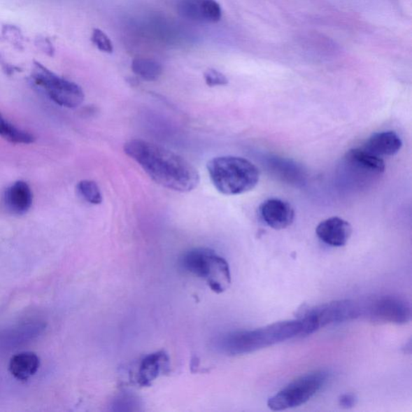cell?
Here are the masks:
<instances>
[{
	"label": "cell",
	"mask_w": 412,
	"mask_h": 412,
	"mask_svg": "<svg viewBox=\"0 0 412 412\" xmlns=\"http://www.w3.org/2000/svg\"><path fill=\"white\" fill-rule=\"evenodd\" d=\"M125 152L152 180L164 188L188 192L199 185L200 176L194 166L158 144L132 140L125 144Z\"/></svg>",
	"instance_id": "obj_1"
},
{
	"label": "cell",
	"mask_w": 412,
	"mask_h": 412,
	"mask_svg": "<svg viewBox=\"0 0 412 412\" xmlns=\"http://www.w3.org/2000/svg\"><path fill=\"white\" fill-rule=\"evenodd\" d=\"M339 403L342 409H350L357 404V398L354 394L346 393L340 395Z\"/></svg>",
	"instance_id": "obj_22"
},
{
	"label": "cell",
	"mask_w": 412,
	"mask_h": 412,
	"mask_svg": "<svg viewBox=\"0 0 412 412\" xmlns=\"http://www.w3.org/2000/svg\"><path fill=\"white\" fill-rule=\"evenodd\" d=\"M33 192L26 182L19 180L9 186L3 195L4 205L15 215H23L33 205Z\"/></svg>",
	"instance_id": "obj_12"
},
{
	"label": "cell",
	"mask_w": 412,
	"mask_h": 412,
	"mask_svg": "<svg viewBox=\"0 0 412 412\" xmlns=\"http://www.w3.org/2000/svg\"><path fill=\"white\" fill-rule=\"evenodd\" d=\"M366 311L374 322L404 325L411 319L410 304L404 299L394 296H384L372 301Z\"/></svg>",
	"instance_id": "obj_8"
},
{
	"label": "cell",
	"mask_w": 412,
	"mask_h": 412,
	"mask_svg": "<svg viewBox=\"0 0 412 412\" xmlns=\"http://www.w3.org/2000/svg\"><path fill=\"white\" fill-rule=\"evenodd\" d=\"M169 357L164 351L148 355L141 362L137 374V382L142 387H149L160 374L168 370Z\"/></svg>",
	"instance_id": "obj_14"
},
{
	"label": "cell",
	"mask_w": 412,
	"mask_h": 412,
	"mask_svg": "<svg viewBox=\"0 0 412 412\" xmlns=\"http://www.w3.org/2000/svg\"><path fill=\"white\" fill-rule=\"evenodd\" d=\"M259 213L262 220L274 229H283L290 227L295 219V211L288 202L270 198L260 206Z\"/></svg>",
	"instance_id": "obj_10"
},
{
	"label": "cell",
	"mask_w": 412,
	"mask_h": 412,
	"mask_svg": "<svg viewBox=\"0 0 412 412\" xmlns=\"http://www.w3.org/2000/svg\"><path fill=\"white\" fill-rule=\"evenodd\" d=\"M178 12L182 17L199 23H216L222 17L216 0H179Z\"/></svg>",
	"instance_id": "obj_9"
},
{
	"label": "cell",
	"mask_w": 412,
	"mask_h": 412,
	"mask_svg": "<svg viewBox=\"0 0 412 412\" xmlns=\"http://www.w3.org/2000/svg\"><path fill=\"white\" fill-rule=\"evenodd\" d=\"M31 80L36 88L58 105L75 108L83 103L84 92L78 84L59 77L40 63H35Z\"/></svg>",
	"instance_id": "obj_7"
},
{
	"label": "cell",
	"mask_w": 412,
	"mask_h": 412,
	"mask_svg": "<svg viewBox=\"0 0 412 412\" xmlns=\"http://www.w3.org/2000/svg\"><path fill=\"white\" fill-rule=\"evenodd\" d=\"M77 188L79 194L90 204L99 205L103 201V195L96 182L83 180L79 182Z\"/></svg>",
	"instance_id": "obj_19"
},
{
	"label": "cell",
	"mask_w": 412,
	"mask_h": 412,
	"mask_svg": "<svg viewBox=\"0 0 412 412\" xmlns=\"http://www.w3.org/2000/svg\"><path fill=\"white\" fill-rule=\"evenodd\" d=\"M132 69L137 76L148 82L157 81L163 73L162 65L148 58L135 59L132 62Z\"/></svg>",
	"instance_id": "obj_17"
},
{
	"label": "cell",
	"mask_w": 412,
	"mask_h": 412,
	"mask_svg": "<svg viewBox=\"0 0 412 412\" xmlns=\"http://www.w3.org/2000/svg\"><path fill=\"white\" fill-rule=\"evenodd\" d=\"M180 266L185 271L205 280L216 293L227 290L231 285L232 274L227 261L210 248L187 251L180 257Z\"/></svg>",
	"instance_id": "obj_4"
},
{
	"label": "cell",
	"mask_w": 412,
	"mask_h": 412,
	"mask_svg": "<svg viewBox=\"0 0 412 412\" xmlns=\"http://www.w3.org/2000/svg\"><path fill=\"white\" fill-rule=\"evenodd\" d=\"M301 319L285 320L253 330L232 332L217 341L219 350L229 356L250 354L302 336Z\"/></svg>",
	"instance_id": "obj_2"
},
{
	"label": "cell",
	"mask_w": 412,
	"mask_h": 412,
	"mask_svg": "<svg viewBox=\"0 0 412 412\" xmlns=\"http://www.w3.org/2000/svg\"><path fill=\"white\" fill-rule=\"evenodd\" d=\"M40 365V358L35 353L22 352L10 358L9 371L15 379L25 382L34 376Z\"/></svg>",
	"instance_id": "obj_16"
},
{
	"label": "cell",
	"mask_w": 412,
	"mask_h": 412,
	"mask_svg": "<svg viewBox=\"0 0 412 412\" xmlns=\"http://www.w3.org/2000/svg\"><path fill=\"white\" fill-rule=\"evenodd\" d=\"M329 374L324 371L310 372L293 380L267 401L272 411H285L308 402L328 381Z\"/></svg>",
	"instance_id": "obj_5"
},
{
	"label": "cell",
	"mask_w": 412,
	"mask_h": 412,
	"mask_svg": "<svg viewBox=\"0 0 412 412\" xmlns=\"http://www.w3.org/2000/svg\"><path fill=\"white\" fill-rule=\"evenodd\" d=\"M347 164L362 173L380 175L384 173L385 163L382 158L365 151L363 148H353L345 156Z\"/></svg>",
	"instance_id": "obj_15"
},
{
	"label": "cell",
	"mask_w": 412,
	"mask_h": 412,
	"mask_svg": "<svg viewBox=\"0 0 412 412\" xmlns=\"http://www.w3.org/2000/svg\"><path fill=\"white\" fill-rule=\"evenodd\" d=\"M0 136L5 141L17 144H29L35 141L33 135L10 125L4 119L1 113H0Z\"/></svg>",
	"instance_id": "obj_18"
},
{
	"label": "cell",
	"mask_w": 412,
	"mask_h": 412,
	"mask_svg": "<svg viewBox=\"0 0 412 412\" xmlns=\"http://www.w3.org/2000/svg\"><path fill=\"white\" fill-rule=\"evenodd\" d=\"M352 232L351 225L339 217L326 219L315 229L319 239L334 248L343 247L350 239Z\"/></svg>",
	"instance_id": "obj_11"
},
{
	"label": "cell",
	"mask_w": 412,
	"mask_h": 412,
	"mask_svg": "<svg viewBox=\"0 0 412 412\" xmlns=\"http://www.w3.org/2000/svg\"><path fill=\"white\" fill-rule=\"evenodd\" d=\"M204 77L206 84L211 87L226 85L229 83L227 78L222 73L213 69H208Z\"/></svg>",
	"instance_id": "obj_21"
},
{
	"label": "cell",
	"mask_w": 412,
	"mask_h": 412,
	"mask_svg": "<svg viewBox=\"0 0 412 412\" xmlns=\"http://www.w3.org/2000/svg\"><path fill=\"white\" fill-rule=\"evenodd\" d=\"M361 305L351 299H341L308 309L301 318L302 336L311 335L325 326L349 322L360 317Z\"/></svg>",
	"instance_id": "obj_6"
},
{
	"label": "cell",
	"mask_w": 412,
	"mask_h": 412,
	"mask_svg": "<svg viewBox=\"0 0 412 412\" xmlns=\"http://www.w3.org/2000/svg\"><path fill=\"white\" fill-rule=\"evenodd\" d=\"M211 180L224 195L245 194L255 188L260 181V170L250 160L238 157H215L207 164Z\"/></svg>",
	"instance_id": "obj_3"
},
{
	"label": "cell",
	"mask_w": 412,
	"mask_h": 412,
	"mask_svg": "<svg viewBox=\"0 0 412 412\" xmlns=\"http://www.w3.org/2000/svg\"><path fill=\"white\" fill-rule=\"evenodd\" d=\"M402 146L403 142L398 134L390 131L373 134L362 148L374 156L382 158L395 156Z\"/></svg>",
	"instance_id": "obj_13"
},
{
	"label": "cell",
	"mask_w": 412,
	"mask_h": 412,
	"mask_svg": "<svg viewBox=\"0 0 412 412\" xmlns=\"http://www.w3.org/2000/svg\"><path fill=\"white\" fill-rule=\"evenodd\" d=\"M91 41L101 51L111 53L114 50L113 44H112L108 36L100 29H96L93 31Z\"/></svg>",
	"instance_id": "obj_20"
}]
</instances>
